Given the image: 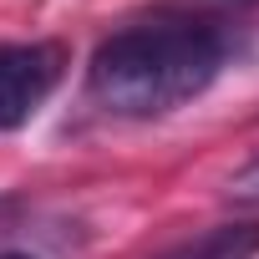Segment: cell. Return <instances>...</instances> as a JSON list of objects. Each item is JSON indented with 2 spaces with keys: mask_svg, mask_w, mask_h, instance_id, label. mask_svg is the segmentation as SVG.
Here are the masks:
<instances>
[{
  "mask_svg": "<svg viewBox=\"0 0 259 259\" xmlns=\"http://www.w3.org/2000/svg\"><path fill=\"white\" fill-rule=\"evenodd\" d=\"M224 56H229V41L208 21L163 11L112 31L92 51L87 97L112 117L153 122L203 97L224 71Z\"/></svg>",
  "mask_w": 259,
  "mask_h": 259,
  "instance_id": "6da1fadb",
  "label": "cell"
},
{
  "mask_svg": "<svg viewBox=\"0 0 259 259\" xmlns=\"http://www.w3.org/2000/svg\"><path fill=\"white\" fill-rule=\"evenodd\" d=\"M66 71V46L56 41H11L0 46V133L26 127Z\"/></svg>",
  "mask_w": 259,
  "mask_h": 259,
  "instance_id": "7a4b0ae2",
  "label": "cell"
},
{
  "mask_svg": "<svg viewBox=\"0 0 259 259\" xmlns=\"http://www.w3.org/2000/svg\"><path fill=\"white\" fill-rule=\"evenodd\" d=\"M254 254H259V224H229V229L203 234L193 249L173 259H254Z\"/></svg>",
  "mask_w": 259,
  "mask_h": 259,
  "instance_id": "3957f363",
  "label": "cell"
},
{
  "mask_svg": "<svg viewBox=\"0 0 259 259\" xmlns=\"http://www.w3.org/2000/svg\"><path fill=\"white\" fill-rule=\"evenodd\" d=\"M229 198H234V203H259V158L244 163V168L229 178Z\"/></svg>",
  "mask_w": 259,
  "mask_h": 259,
  "instance_id": "277c9868",
  "label": "cell"
},
{
  "mask_svg": "<svg viewBox=\"0 0 259 259\" xmlns=\"http://www.w3.org/2000/svg\"><path fill=\"white\" fill-rule=\"evenodd\" d=\"M0 259H36V254H16V249H11V254H0Z\"/></svg>",
  "mask_w": 259,
  "mask_h": 259,
  "instance_id": "5b68a950",
  "label": "cell"
}]
</instances>
